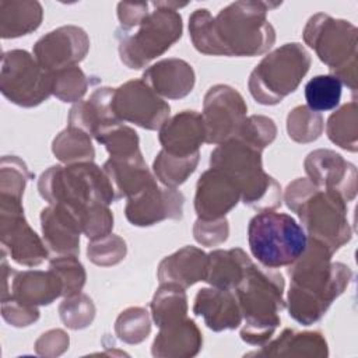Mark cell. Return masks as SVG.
Returning a JSON list of instances; mask_svg holds the SVG:
<instances>
[{
  "label": "cell",
  "mask_w": 358,
  "mask_h": 358,
  "mask_svg": "<svg viewBox=\"0 0 358 358\" xmlns=\"http://www.w3.org/2000/svg\"><path fill=\"white\" fill-rule=\"evenodd\" d=\"M281 3L235 1L215 17L207 8H197L189 18L194 48L213 56H257L275 42V31L266 13Z\"/></svg>",
  "instance_id": "1"
},
{
  "label": "cell",
  "mask_w": 358,
  "mask_h": 358,
  "mask_svg": "<svg viewBox=\"0 0 358 358\" xmlns=\"http://www.w3.org/2000/svg\"><path fill=\"white\" fill-rule=\"evenodd\" d=\"M289 316L309 326L317 322L333 301L344 292L352 273L343 263H331L330 250L315 239L308 241L305 252L288 266Z\"/></svg>",
  "instance_id": "2"
},
{
  "label": "cell",
  "mask_w": 358,
  "mask_h": 358,
  "mask_svg": "<svg viewBox=\"0 0 358 358\" xmlns=\"http://www.w3.org/2000/svg\"><path fill=\"white\" fill-rule=\"evenodd\" d=\"M289 210L298 214L310 239L326 246L333 255L351 239L347 204L334 190L319 189L308 179H296L285 190Z\"/></svg>",
  "instance_id": "3"
},
{
  "label": "cell",
  "mask_w": 358,
  "mask_h": 358,
  "mask_svg": "<svg viewBox=\"0 0 358 358\" xmlns=\"http://www.w3.org/2000/svg\"><path fill=\"white\" fill-rule=\"evenodd\" d=\"M234 291L245 317V326L241 330L242 340L252 345L266 344L280 326L278 313L285 308L282 275L274 268L252 262Z\"/></svg>",
  "instance_id": "4"
},
{
  "label": "cell",
  "mask_w": 358,
  "mask_h": 358,
  "mask_svg": "<svg viewBox=\"0 0 358 358\" xmlns=\"http://www.w3.org/2000/svg\"><path fill=\"white\" fill-rule=\"evenodd\" d=\"M38 189L46 201L66 207L77 221L92 206L117 200L105 171L92 161L50 166L41 175Z\"/></svg>",
  "instance_id": "5"
},
{
  "label": "cell",
  "mask_w": 358,
  "mask_h": 358,
  "mask_svg": "<svg viewBox=\"0 0 358 358\" xmlns=\"http://www.w3.org/2000/svg\"><path fill=\"white\" fill-rule=\"evenodd\" d=\"M211 168L235 180L241 200L259 211L281 206V186L263 171L262 151L239 138H231L211 152Z\"/></svg>",
  "instance_id": "6"
},
{
  "label": "cell",
  "mask_w": 358,
  "mask_h": 358,
  "mask_svg": "<svg viewBox=\"0 0 358 358\" xmlns=\"http://www.w3.org/2000/svg\"><path fill=\"white\" fill-rule=\"evenodd\" d=\"M154 11L148 13L136 27L117 28L119 55L129 69H141L152 59L165 53L182 36V17L176 8L187 3L154 1Z\"/></svg>",
  "instance_id": "7"
},
{
  "label": "cell",
  "mask_w": 358,
  "mask_h": 358,
  "mask_svg": "<svg viewBox=\"0 0 358 358\" xmlns=\"http://www.w3.org/2000/svg\"><path fill=\"white\" fill-rule=\"evenodd\" d=\"M248 242L253 257L275 270L288 267L305 252L308 236L289 214L264 210L250 220Z\"/></svg>",
  "instance_id": "8"
},
{
  "label": "cell",
  "mask_w": 358,
  "mask_h": 358,
  "mask_svg": "<svg viewBox=\"0 0 358 358\" xmlns=\"http://www.w3.org/2000/svg\"><path fill=\"white\" fill-rule=\"evenodd\" d=\"M305 42L341 84L357 90V28L344 20L319 13L309 18L303 29Z\"/></svg>",
  "instance_id": "9"
},
{
  "label": "cell",
  "mask_w": 358,
  "mask_h": 358,
  "mask_svg": "<svg viewBox=\"0 0 358 358\" xmlns=\"http://www.w3.org/2000/svg\"><path fill=\"white\" fill-rule=\"evenodd\" d=\"M309 66L310 56L301 43H285L253 69L249 91L259 103L275 105L298 88Z\"/></svg>",
  "instance_id": "10"
},
{
  "label": "cell",
  "mask_w": 358,
  "mask_h": 358,
  "mask_svg": "<svg viewBox=\"0 0 358 358\" xmlns=\"http://www.w3.org/2000/svg\"><path fill=\"white\" fill-rule=\"evenodd\" d=\"M0 90L13 103L36 106L52 94V76L27 50H8L1 57Z\"/></svg>",
  "instance_id": "11"
},
{
  "label": "cell",
  "mask_w": 358,
  "mask_h": 358,
  "mask_svg": "<svg viewBox=\"0 0 358 358\" xmlns=\"http://www.w3.org/2000/svg\"><path fill=\"white\" fill-rule=\"evenodd\" d=\"M112 109L120 122H130L148 130L161 129L171 112L168 102L143 80H130L115 88Z\"/></svg>",
  "instance_id": "12"
},
{
  "label": "cell",
  "mask_w": 358,
  "mask_h": 358,
  "mask_svg": "<svg viewBox=\"0 0 358 358\" xmlns=\"http://www.w3.org/2000/svg\"><path fill=\"white\" fill-rule=\"evenodd\" d=\"M1 243L11 259L22 266H38L48 259V250L24 218L21 199L1 194Z\"/></svg>",
  "instance_id": "13"
},
{
  "label": "cell",
  "mask_w": 358,
  "mask_h": 358,
  "mask_svg": "<svg viewBox=\"0 0 358 358\" xmlns=\"http://www.w3.org/2000/svg\"><path fill=\"white\" fill-rule=\"evenodd\" d=\"M203 108L201 116L206 127V143L208 144H222L235 138L248 112L242 95L222 84L207 91Z\"/></svg>",
  "instance_id": "14"
},
{
  "label": "cell",
  "mask_w": 358,
  "mask_h": 358,
  "mask_svg": "<svg viewBox=\"0 0 358 358\" xmlns=\"http://www.w3.org/2000/svg\"><path fill=\"white\" fill-rule=\"evenodd\" d=\"M90 48V39L80 27L66 25L50 31L34 46L38 64L48 73L77 66Z\"/></svg>",
  "instance_id": "15"
},
{
  "label": "cell",
  "mask_w": 358,
  "mask_h": 358,
  "mask_svg": "<svg viewBox=\"0 0 358 358\" xmlns=\"http://www.w3.org/2000/svg\"><path fill=\"white\" fill-rule=\"evenodd\" d=\"M183 201V194L175 187H159L152 180L127 199L124 214L133 225L150 227L165 218H182Z\"/></svg>",
  "instance_id": "16"
},
{
  "label": "cell",
  "mask_w": 358,
  "mask_h": 358,
  "mask_svg": "<svg viewBox=\"0 0 358 358\" xmlns=\"http://www.w3.org/2000/svg\"><path fill=\"white\" fill-rule=\"evenodd\" d=\"M305 171L310 182L319 189L340 193L351 201L357 193V169L340 154L330 150L312 151L305 159Z\"/></svg>",
  "instance_id": "17"
},
{
  "label": "cell",
  "mask_w": 358,
  "mask_h": 358,
  "mask_svg": "<svg viewBox=\"0 0 358 358\" xmlns=\"http://www.w3.org/2000/svg\"><path fill=\"white\" fill-rule=\"evenodd\" d=\"M241 200V190L235 180L220 169L206 171L196 186L194 208L200 220H220Z\"/></svg>",
  "instance_id": "18"
},
{
  "label": "cell",
  "mask_w": 358,
  "mask_h": 358,
  "mask_svg": "<svg viewBox=\"0 0 358 358\" xmlns=\"http://www.w3.org/2000/svg\"><path fill=\"white\" fill-rule=\"evenodd\" d=\"M206 141V127L201 113L182 110L168 119L159 129V143L169 155L186 158L199 154V147Z\"/></svg>",
  "instance_id": "19"
},
{
  "label": "cell",
  "mask_w": 358,
  "mask_h": 358,
  "mask_svg": "<svg viewBox=\"0 0 358 358\" xmlns=\"http://www.w3.org/2000/svg\"><path fill=\"white\" fill-rule=\"evenodd\" d=\"M193 312L201 316L207 327L214 331L236 329L242 320V313L232 291L217 287L203 288L197 292Z\"/></svg>",
  "instance_id": "20"
},
{
  "label": "cell",
  "mask_w": 358,
  "mask_h": 358,
  "mask_svg": "<svg viewBox=\"0 0 358 358\" xmlns=\"http://www.w3.org/2000/svg\"><path fill=\"white\" fill-rule=\"evenodd\" d=\"M143 81L158 95L169 99H179L192 92L194 71L190 64L180 59H165L143 74Z\"/></svg>",
  "instance_id": "21"
},
{
  "label": "cell",
  "mask_w": 358,
  "mask_h": 358,
  "mask_svg": "<svg viewBox=\"0 0 358 358\" xmlns=\"http://www.w3.org/2000/svg\"><path fill=\"white\" fill-rule=\"evenodd\" d=\"M41 225L45 243L57 255H77L80 252L81 227L77 218L63 206L43 208L41 213Z\"/></svg>",
  "instance_id": "22"
},
{
  "label": "cell",
  "mask_w": 358,
  "mask_h": 358,
  "mask_svg": "<svg viewBox=\"0 0 358 358\" xmlns=\"http://www.w3.org/2000/svg\"><path fill=\"white\" fill-rule=\"evenodd\" d=\"M13 274L10 298L22 305L34 308L36 305H49L63 295L62 280L50 268L49 271L13 270Z\"/></svg>",
  "instance_id": "23"
},
{
  "label": "cell",
  "mask_w": 358,
  "mask_h": 358,
  "mask_svg": "<svg viewBox=\"0 0 358 358\" xmlns=\"http://www.w3.org/2000/svg\"><path fill=\"white\" fill-rule=\"evenodd\" d=\"M103 171L113 186L116 199H129L155 180L150 173L141 152L129 157H109L103 164Z\"/></svg>",
  "instance_id": "24"
},
{
  "label": "cell",
  "mask_w": 358,
  "mask_h": 358,
  "mask_svg": "<svg viewBox=\"0 0 358 358\" xmlns=\"http://www.w3.org/2000/svg\"><path fill=\"white\" fill-rule=\"evenodd\" d=\"M207 262L208 256L201 249L185 246L159 263L158 280L187 288L197 281H204Z\"/></svg>",
  "instance_id": "25"
},
{
  "label": "cell",
  "mask_w": 358,
  "mask_h": 358,
  "mask_svg": "<svg viewBox=\"0 0 358 358\" xmlns=\"http://www.w3.org/2000/svg\"><path fill=\"white\" fill-rule=\"evenodd\" d=\"M201 341L196 323L183 317L159 327L151 352L154 357H193L199 352Z\"/></svg>",
  "instance_id": "26"
},
{
  "label": "cell",
  "mask_w": 358,
  "mask_h": 358,
  "mask_svg": "<svg viewBox=\"0 0 358 358\" xmlns=\"http://www.w3.org/2000/svg\"><path fill=\"white\" fill-rule=\"evenodd\" d=\"M208 256L204 281L228 291H234L245 277L252 259L242 249L214 250Z\"/></svg>",
  "instance_id": "27"
},
{
  "label": "cell",
  "mask_w": 358,
  "mask_h": 358,
  "mask_svg": "<svg viewBox=\"0 0 358 358\" xmlns=\"http://www.w3.org/2000/svg\"><path fill=\"white\" fill-rule=\"evenodd\" d=\"M249 355H285V357H326V340L317 331H295L285 329L280 337L263 347L262 351Z\"/></svg>",
  "instance_id": "28"
},
{
  "label": "cell",
  "mask_w": 358,
  "mask_h": 358,
  "mask_svg": "<svg viewBox=\"0 0 358 358\" xmlns=\"http://www.w3.org/2000/svg\"><path fill=\"white\" fill-rule=\"evenodd\" d=\"M42 21L38 1H0L1 38H17L35 31Z\"/></svg>",
  "instance_id": "29"
},
{
  "label": "cell",
  "mask_w": 358,
  "mask_h": 358,
  "mask_svg": "<svg viewBox=\"0 0 358 358\" xmlns=\"http://www.w3.org/2000/svg\"><path fill=\"white\" fill-rule=\"evenodd\" d=\"M151 310L158 327L186 317L187 298L185 288L173 282H161L152 298Z\"/></svg>",
  "instance_id": "30"
},
{
  "label": "cell",
  "mask_w": 358,
  "mask_h": 358,
  "mask_svg": "<svg viewBox=\"0 0 358 358\" xmlns=\"http://www.w3.org/2000/svg\"><path fill=\"white\" fill-rule=\"evenodd\" d=\"M52 150L60 161L69 164L88 162L92 161L95 155L90 136L85 131L70 126L53 140Z\"/></svg>",
  "instance_id": "31"
},
{
  "label": "cell",
  "mask_w": 358,
  "mask_h": 358,
  "mask_svg": "<svg viewBox=\"0 0 358 358\" xmlns=\"http://www.w3.org/2000/svg\"><path fill=\"white\" fill-rule=\"evenodd\" d=\"M343 84L331 74H320L310 78L305 85V99L308 108L313 112H326L334 109L341 99Z\"/></svg>",
  "instance_id": "32"
},
{
  "label": "cell",
  "mask_w": 358,
  "mask_h": 358,
  "mask_svg": "<svg viewBox=\"0 0 358 358\" xmlns=\"http://www.w3.org/2000/svg\"><path fill=\"white\" fill-rule=\"evenodd\" d=\"M357 102L343 105L334 112L327 120V136L329 138L344 150L357 151Z\"/></svg>",
  "instance_id": "33"
},
{
  "label": "cell",
  "mask_w": 358,
  "mask_h": 358,
  "mask_svg": "<svg viewBox=\"0 0 358 358\" xmlns=\"http://www.w3.org/2000/svg\"><path fill=\"white\" fill-rule=\"evenodd\" d=\"M199 154L179 158L169 155L164 150L159 151L158 157L154 161V172L157 178L168 187H176L182 185L189 175H192L199 164Z\"/></svg>",
  "instance_id": "34"
},
{
  "label": "cell",
  "mask_w": 358,
  "mask_h": 358,
  "mask_svg": "<svg viewBox=\"0 0 358 358\" xmlns=\"http://www.w3.org/2000/svg\"><path fill=\"white\" fill-rule=\"evenodd\" d=\"M287 130L292 140L309 143L316 140L323 130L322 116L308 106H296L287 117Z\"/></svg>",
  "instance_id": "35"
},
{
  "label": "cell",
  "mask_w": 358,
  "mask_h": 358,
  "mask_svg": "<svg viewBox=\"0 0 358 358\" xmlns=\"http://www.w3.org/2000/svg\"><path fill=\"white\" fill-rule=\"evenodd\" d=\"M52 76V94L63 102L78 101L88 87V80L78 66L62 69L50 73Z\"/></svg>",
  "instance_id": "36"
},
{
  "label": "cell",
  "mask_w": 358,
  "mask_h": 358,
  "mask_svg": "<svg viewBox=\"0 0 358 358\" xmlns=\"http://www.w3.org/2000/svg\"><path fill=\"white\" fill-rule=\"evenodd\" d=\"M49 268L62 280L63 295L66 298L81 292L85 282V271L76 255H62L52 259Z\"/></svg>",
  "instance_id": "37"
},
{
  "label": "cell",
  "mask_w": 358,
  "mask_h": 358,
  "mask_svg": "<svg viewBox=\"0 0 358 358\" xmlns=\"http://www.w3.org/2000/svg\"><path fill=\"white\" fill-rule=\"evenodd\" d=\"M150 329V317L143 308L126 309L120 313L115 324L117 337L130 344H137L147 338Z\"/></svg>",
  "instance_id": "38"
},
{
  "label": "cell",
  "mask_w": 358,
  "mask_h": 358,
  "mask_svg": "<svg viewBox=\"0 0 358 358\" xmlns=\"http://www.w3.org/2000/svg\"><path fill=\"white\" fill-rule=\"evenodd\" d=\"M277 129L274 120L266 116H249L242 123L235 138H239L249 145L263 151L275 138Z\"/></svg>",
  "instance_id": "39"
},
{
  "label": "cell",
  "mask_w": 358,
  "mask_h": 358,
  "mask_svg": "<svg viewBox=\"0 0 358 358\" xmlns=\"http://www.w3.org/2000/svg\"><path fill=\"white\" fill-rule=\"evenodd\" d=\"M87 255L98 266L116 264L126 256V243L120 238L109 234L92 241L87 248Z\"/></svg>",
  "instance_id": "40"
},
{
  "label": "cell",
  "mask_w": 358,
  "mask_h": 358,
  "mask_svg": "<svg viewBox=\"0 0 358 358\" xmlns=\"http://www.w3.org/2000/svg\"><path fill=\"white\" fill-rule=\"evenodd\" d=\"M60 317L63 323L70 329H83L87 327L94 316L80 313V312H95L92 301L83 294H76L73 296H67L59 308Z\"/></svg>",
  "instance_id": "41"
},
{
  "label": "cell",
  "mask_w": 358,
  "mask_h": 358,
  "mask_svg": "<svg viewBox=\"0 0 358 358\" xmlns=\"http://www.w3.org/2000/svg\"><path fill=\"white\" fill-rule=\"evenodd\" d=\"M228 231L229 228L225 217L213 221L199 218L194 225V238L201 245L215 246L227 241Z\"/></svg>",
  "instance_id": "42"
},
{
  "label": "cell",
  "mask_w": 358,
  "mask_h": 358,
  "mask_svg": "<svg viewBox=\"0 0 358 358\" xmlns=\"http://www.w3.org/2000/svg\"><path fill=\"white\" fill-rule=\"evenodd\" d=\"M7 301V299H3ZM10 312L8 310H3V317L11 323L13 326H28L29 323L38 320L39 317V310L34 306H27L22 305L14 299L10 298Z\"/></svg>",
  "instance_id": "43"
},
{
  "label": "cell",
  "mask_w": 358,
  "mask_h": 358,
  "mask_svg": "<svg viewBox=\"0 0 358 358\" xmlns=\"http://www.w3.org/2000/svg\"><path fill=\"white\" fill-rule=\"evenodd\" d=\"M147 8V3H119L117 17L120 21V28L130 29L136 27L150 13Z\"/></svg>",
  "instance_id": "44"
}]
</instances>
